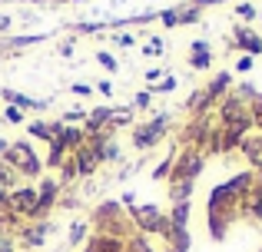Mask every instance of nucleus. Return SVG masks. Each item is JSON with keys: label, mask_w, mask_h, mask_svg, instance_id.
Returning <instances> with one entry per match:
<instances>
[{"label": "nucleus", "mask_w": 262, "mask_h": 252, "mask_svg": "<svg viewBox=\"0 0 262 252\" xmlns=\"http://www.w3.org/2000/svg\"><path fill=\"white\" fill-rule=\"evenodd\" d=\"M13 206L33 216V213H37V202H33V189H20V193H13Z\"/></svg>", "instance_id": "2"}, {"label": "nucleus", "mask_w": 262, "mask_h": 252, "mask_svg": "<svg viewBox=\"0 0 262 252\" xmlns=\"http://www.w3.org/2000/svg\"><path fill=\"white\" fill-rule=\"evenodd\" d=\"M90 252H123V242H116V239H93Z\"/></svg>", "instance_id": "3"}, {"label": "nucleus", "mask_w": 262, "mask_h": 252, "mask_svg": "<svg viewBox=\"0 0 262 252\" xmlns=\"http://www.w3.org/2000/svg\"><path fill=\"white\" fill-rule=\"evenodd\" d=\"M133 252H149V249H146V242H143V239H136L133 242Z\"/></svg>", "instance_id": "4"}, {"label": "nucleus", "mask_w": 262, "mask_h": 252, "mask_svg": "<svg viewBox=\"0 0 262 252\" xmlns=\"http://www.w3.org/2000/svg\"><path fill=\"white\" fill-rule=\"evenodd\" d=\"M7 24H10V20H7V17H0V27H7Z\"/></svg>", "instance_id": "5"}, {"label": "nucleus", "mask_w": 262, "mask_h": 252, "mask_svg": "<svg viewBox=\"0 0 262 252\" xmlns=\"http://www.w3.org/2000/svg\"><path fill=\"white\" fill-rule=\"evenodd\" d=\"M10 163H13V166H24V173H37V169H40L37 156H33L27 146H13L10 149Z\"/></svg>", "instance_id": "1"}, {"label": "nucleus", "mask_w": 262, "mask_h": 252, "mask_svg": "<svg viewBox=\"0 0 262 252\" xmlns=\"http://www.w3.org/2000/svg\"><path fill=\"white\" fill-rule=\"evenodd\" d=\"M173 252H179V249H173Z\"/></svg>", "instance_id": "6"}]
</instances>
